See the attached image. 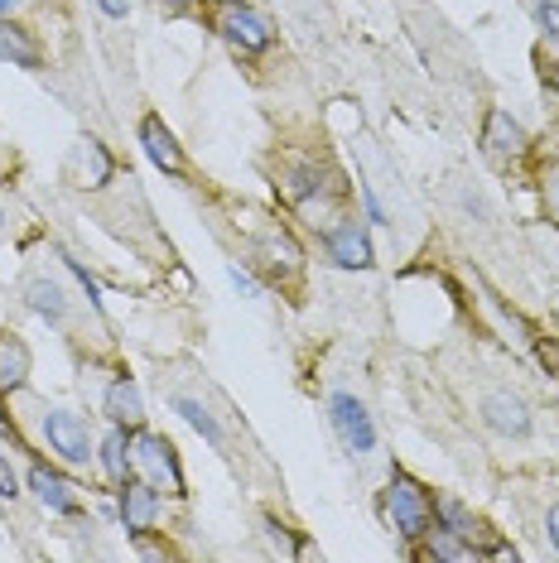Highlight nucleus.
<instances>
[{
	"instance_id": "f257e3e1",
	"label": "nucleus",
	"mask_w": 559,
	"mask_h": 563,
	"mask_svg": "<svg viewBox=\"0 0 559 563\" xmlns=\"http://www.w3.org/2000/svg\"><path fill=\"white\" fill-rule=\"evenodd\" d=\"M150 376H155L160 400L222 457L227 472H232L237 486L251 496V501L289 510L285 472H280V463L265 453V443L256 439V429L246 424V415L237 409V400L218 386V376H212L198 356H160V362L150 366Z\"/></svg>"
},
{
	"instance_id": "f03ea898",
	"label": "nucleus",
	"mask_w": 559,
	"mask_h": 563,
	"mask_svg": "<svg viewBox=\"0 0 559 563\" xmlns=\"http://www.w3.org/2000/svg\"><path fill=\"white\" fill-rule=\"evenodd\" d=\"M188 194L198 198V212L208 222V232L218 236V246L227 251V261L241 265L261 279L271 294L299 309L309 299V251L280 208H261V202L241 198V194H227L212 178H188Z\"/></svg>"
},
{
	"instance_id": "7ed1b4c3",
	"label": "nucleus",
	"mask_w": 559,
	"mask_h": 563,
	"mask_svg": "<svg viewBox=\"0 0 559 563\" xmlns=\"http://www.w3.org/2000/svg\"><path fill=\"white\" fill-rule=\"evenodd\" d=\"M15 294L34 318L63 338L78 366H121V338L97 299V285L73 255H63L48 236H34L20 255Z\"/></svg>"
},
{
	"instance_id": "20e7f679",
	"label": "nucleus",
	"mask_w": 559,
	"mask_h": 563,
	"mask_svg": "<svg viewBox=\"0 0 559 563\" xmlns=\"http://www.w3.org/2000/svg\"><path fill=\"white\" fill-rule=\"evenodd\" d=\"M261 178L271 184L275 208H285L289 222H299L309 236H319L328 222L358 208V184L342 169L333 140L319 121H280L271 145L256 155Z\"/></svg>"
},
{
	"instance_id": "39448f33",
	"label": "nucleus",
	"mask_w": 559,
	"mask_h": 563,
	"mask_svg": "<svg viewBox=\"0 0 559 563\" xmlns=\"http://www.w3.org/2000/svg\"><path fill=\"white\" fill-rule=\"evenodd\" d=\"M348 155H352V169H358V202H362L366 222L391 241V255H396L401 265L419 261L429 236H435V227H429V212H425V202H419L415 184L405 178L401 159L391 155L386 140L362 121L352 125V135H348Z\"/></svg>"
},
{
	"instance_id": "423d86ee",
	"label": "nucleus",
	"mask_w": 559,
	"mask_h": 563,
	"mask_svg": "<svg viewBox=\"0 0 559 563\" xmlns=\"http://www.w3.org/2000/svg\"><path fill=\"white\" fill-rule=\"evenodd\" d=\"M314 400L324 409V424L333 433L338 453L348 457L352 477L366 492H376L381 477L391 467V443H386V424L376 415V395H372V376L352 362V356H328L314 380Z\"/></svg>"
},
{
	"instance_id": "0eeeda50",
	"label": "nucleus",
	"mask_w": 559,
	"mask_h": 563,
	"mask_svg": "<svg viewBox=\"0 0 559 563\" xmlns=\"http://www.w3.org/2000/svg\"><path fill=\"white\" fill-rule=\"evenodd\" d=\"M391 5H396L405 40L415 44L439 101L453 117L482 121V111L492 107V87H487V73H482L478 48L463 40V30H453V20L443 15L435 0H391Z\"/></svg>"
},
{
	"instance_id": "6e6552de",
	"label": "nucleus",
	"mask_w": 559,
	"mask_h": 563,
	"mask_svg": "<svg viewBox=\"0 0 559 563\" xmlns=\"http://www.w3.org/2000/svg\"><path fill=\"white\" fill-rule=\"evenodd\" d=\"M0 409H6V419L15 424L20 453L48 457V463L68 467L73 477H97V424H92V415L48 400V395L30 390V386L0 390Z\"/></svg>"
},
{
	"instance_id": "1a4fd4ad",
	"label": "nucleus",
	"mask_w": 559,
	"mask_h": 563,
	"mask_svg": "<svg viewBox=\"0 0 559 563\" xmlns=\"http://www.w3.org/2000/svg\"><path fill=\"white\" fill-rule=\"evenodd\" d=\"M439 208H443V222H449L453 232L463 236V246L478 255L473 275H492L502 265V271H512V279L520 285V271H526V265H520V255H516V222L506 217L502 198L492 194L473 169H463V164L443 169Z\"/></svg>"
},
{
	"instance_id": "9d476101",
	"label": "nucleus",
	"mask_w": 559,
	"mask_h": 563,
	"mask_svg": "<svg viewBox=\"0 0 559 563\" xmlns=\"http://www.w3.org/2000/svg\"><path fill=\"white\" fill-rule=\"evenodd\" d=\"M68 198L78 202L97 227H107L135 261L160 265V271H174V265H179V251H174V241L164 236L145 188H140V178L125 169V164H117L97 188H83V194H68Z\"/></svg>"
},
{
	"instance_id": "9b49d317",
	"label": "nucleus",
	"mask_w": 559,
	"mask_h": 563,
	"mask_svg": "<svg viewBox=\"0 0 559 563\" xmlns=\"http://www.w3.org/2000/svg\"><path fill=\"white\" fill-rule=\"evenodd\" d=\"M275 24L285 30V44L295 48L299 68H309L328 92L342 87L348 68H342V15H338V0H271Z\"/></svg>"
},
{
	"instance_id": "f8f14e48",
	"label": "nucleus",
	"mask_w": 559,
	"mask_h": 563,
	"mask_svg": "<svg viewBox=\"0 0 559 563\" xmlns=\"http://www.w3.org/2000/svg\"><path fill=\"white\" fill-rule=\"evenodd\" d=\"M202 15H208V30L227 44V54H232L251 78H261V68H271V63L289 48L275 15H265L256 0H232V5H212L208 0Z\"/></svg>"
},
{
	"instance_id": "ddd939ff",
	"label": "nucleus",
	"mask_w": 559,
	"mask_h": 563,
	"mask_svg": "<svg viewBox=\"0 0 559 563\" xmlns=\"http://www.w3.org/2000/svg\"><path fill=\"white\" fill-rule=\"evenodd\" d=\"M376 516L405 549H415L435 525V492L405 467H391L376 486Z\"/></svg>"
},
{
	"instance_id": "4468645a",
	"label": "nucleus",
	"mask_w": 559,
	"mask_h": 563,
	"mask_svg": "<svg viewBox=\"0 0 559 563\" xmlns=\"http://www.w3.org/2000/svg\"><path fill=\"white\" fill-rule=\"evenodd\" d=\"M87 10H92V34H97L101 58H107L111 82H117L121 92L140 107L135 44H131V15H135V0H87Z\"/></svg>"
},
{
	"instance_id": "2eb2a0df",
	"label": "nucleus",
	"mask_w": 559,
	"mask_h": 563,
	"mask_svg": "<svg viewBox=\"0 0 559 563\" xmlns=\"http://www.w3.org/2000/svg\"><path fill=\"white\" fill-rule=\"evenodd\" d=\"M478 155L492 174L516 178V174L530 169V159H536V140H530V131L512 117V111L492 101L478 121Z\"/></svg>"
},
{
	"instance_id": "dca6fc26",
	"label": "nucleus",
	"mask_w": 559,
	"mask_h": 563,
	"mask_svg": "<svg viewBox=\"0 0 559 563\" xmlns=\"http://www.w3.org/2000/svg\"><path fill=\"white\" fill-rule=\"evenodd\" d=\"M506 496L516 506V520L526 525V534L540 544V554L559 559V477L550 472H526V477L506 482Z\"/></svg>"
},
{
	"instance_id": "f3484780",
	"label": "nucleus",
	"mask_w": 559,
	"mask_h": 563,
	"mask_svg": "<svg viewBox=\"0 0 559 563\" xmlns=\"http://www.w3.org/2000/svg\"><path fill=\"white\" fill-rule=\"evenodd\" d=\"M131 472L145 486H155L164 501H188V477L179 463V448H174L169 433L140 424L131 433Z\"/></svg>"
},
{
	"instance_id": "a211bd4d",
	"label": "nucleus",
	"mask_w": 559,
	"mask_h": 563,
	"mask_svg": "<svg viewBox=\"0 0 559 563\" xmlns=\"http://www.w3.org/2000/svg\"><path fill=\"white\" fill-rule=\"evenodd\" d=\"M319 251L333 271H348V275H366L376 265V246H372V222H366L362 202L352 212H342L338 222H328L319 236Z\"/></svg>"
},
{
	"instance_id": "6ab92c4d",
	"label": "nucleus",
	"mask_w": 559,
	"mask_h": 563,
	"mask_svg": "<svg viewBox=\"0 0 559 563\" xmlns=\"http://www.w3.org/2000/svg\"><path fill=\"white\" fill-rule=\"evenodd\" d=\"M24 486H30L34 506L54 520H78L87 516V492L68 477V467L48 463V457H34L30 453V467H24Z\"/></svg>"
},
{
	"instance_id": "aec40b11",
	"label": "nucleus",
	"mask_w": 559,
	"mask_h": 563,
	"mask_svg": "<svg viewBox=\"0 0 559 563\" xmlns=\"http://www.w3.org/2000/svg\"><path fill=\"white\" fill-rule=\"evenodd\" d=\"M164 506H188V501H164L155 486H145L140 477L117 486V516L131 540H140V534H164Z\"/></svg>"
},
{
	"instance_id": "412c9836",
	"label": "nucleus",
	"mask_w": 559,
	"mask_h": 563,
	"mask_svg": "<svg viewBox=\"0 0 559 563\" xmlns=\"http://www.w3.org/2000/svg\"><path fill=\"white\" fill-rule=\"evenodd\" d=\"M0 58H6L10 68L44 73L48 58H54V40H48L44 24H34V20H0Z\"/></svg>"
},
{
	"instance_id": "4be33fe9",
	"label": "nucleus",
	"mask_w": 559,
	"mask_h": 563,
	"mask_svg": "<svg viewBox=\"0 0 559 563\" xmlns=\"http://www.w3.org/2000/svg\"><path fill=\"white\" fill-rule=\"evenodd\" d=\"M135 135H140V145H145V155H150V164H155L160 174H169V178H179V184H188L198 169L188 164V155H184V145L174 140V131L164 125V117L160 111H140V125H135Z\"/></svg>"
},
{
	"instance_id": "5701e85b",
	"label": "nucleus",
	"mask_w": 559,
	"mask_h": 563,
	"mask_svg": "<svg viewBox=\"0 0 559 563\" xmlns=\"http://www.w3.org/2000/svg\"><path fill=\"white\" fill-rule=\"evenodd\" d=\"M97 409H101V419H107V424H125V429L145 424V400H140V386H135V376L125 366H111L107 390H101Z\"/></svg>"
},
{
	"instance_id": "b1692460",
	"label": "nucleus",
	"mask_w": 559,
	"mask_h": 563,
	"mask_svg": "<svg viewBox=\"0 0 559 563\" xmlns=\"http://www.w3.org/2000/svg\"><path fill=\"white\" fill-rule=\"evenodd\" d=\"M0 510H6V516L15 520L20 540H30V534L40 530V516H34V496H30V486H24L20 467L10 463L6 439H0Z\"/></svg>"
},
{
	"instance_id": "393cba45",
	"label": "nucleus",
	"mask_w": 559,
	"mask_h": 563,
	"mask_svg": "<svg viewBox=\"0 0 559 563\" xmlns=\"http://www.w3.org/2000/svg\"><path fill=\"white\" fill-rule=\"evenodd\" d=\"M131 433L125 424H107L97 433V477L107 482V492H117V486H125L135 477L131 472Z\"/></svg>"
},
{
	"instance_id": "a878e982",
	"label": "nucleus",
	"mask_w": 559,
	"mask_h": 563,
	"mask_svg": "<svg viewBox=\"0 0 559 563\" xmlns=\"http://www.w3.org/2000/svg\"><path fill=\"white\" fill-rule=\"evenodd\" d=\"M30 371H34L30 342H24L15 328H0V390L30 386Z\"/></svg>"
},
{
	"instance_id": "bb28decb",
	"label": "nucleus",
	"mask_w": 559,
	"mask_h": 563,
	"mask_svg": "<svg viewBox=\"0 0 559 563\" xmlns=\"http://www.w3.org/2000/svg\"><path fill=\"white\" fill-rule=\"evenodd\" d=\"M530 184H536L540 194V212L545 222L559 232V150H550V155H536L530 159Z\"/></svg>"
},
{
	"instance_id": "cd10ccee",
	"label": "nucleus",
	"mask_w": 559,
	"mask_h": 563,
	"mask_svg": "<svg viewBox=\"0 0 559 563\" xmlns=\"http://www.w3.org/2000/svg\"><path fill=\"white\" fill-rule=\"evenodd\" d=\"M526 10H530V24H536V34H540V48H550L559 58V0H526Z\"/></svg>"
},
{
	"instance_id": "c85d7f7f",
	"label": "nucleus",
	"mask_w": 559,
	"mask_h": 563,
	"mask_svg": "<svg viewBox=\"0 0 559 563\" xmlns=\"http://www.w3.org/2000/svg\"><path fill=\"white\" fill-rule=\"evenodd\" d=\"M63 0H0V20H34V24H48L54 15H63Z\"/></svg>"
},
{
	"instance_id": "c756f323",
	"label": "nucleus",
	"mask_w": 559,
	"mask_h": 563,
	"mask_svg": "<svg viewBox=\"0 0 559 563\" xmlns=\"http://www.w3.org/2000/svg\"><path fill=\"white\" fill-rule=\"evenodd\" d=\"M150 5H155L164 20H202L208 0H150Z\"/></svg>"
},
{
	"instance_id": "7c9ffc66",
	"label": "nucleus",
	"mask_w": 559,
	"mask_h": 563,
	"mask_svg": "<svg viewBox=\"0 0 559 563\" xmlns=\"http://www.w3.org/2000/svg\"><path fill=\"white\" fill-rule=\"evenodd\" d=\"M530 347H536L540 366L550 371V376H559V342H555V338H550V342H545V338H530Z\"/></svg>"
},
{
	"instance_id": "2f4dec72",
	"label": "nucleus",
	"mask_w": 559,
	"mask_h": 563,
	"mask_svg": "<svg viewBox=\"0 0 559 563\" xmlns=\"http://www.w3.org/2000/svg\"><path fill=\"white\" fill-rule=\"evenodd\" d=\"M10 241V212H6V202H0V246Z\"/></svg>"
},
{
	"instance_id": "473e14b6",
	"label": "nucleus",
	"mask_w": 559,
	"mask_h": 563,
	"mask_svg": "<svg viewBox=\"0 0 559 563\" xmlns=\"http://www.w3.org/2000/svg\"><path fill=\"white\" fill-rule=\"evenodd\" d=\"M10 169V155H6V131H0V174Z\"/></svg>"
},
{
	"instance_id": "72a5a7b5",
	"label": "nucleus",
	"mask_w": 559,
	"mask_h": 563,
	"mask_svg": "<svg viewBox=\"0 0 559 563\" xmlns=\"http://www.w3.org/2000/svg\"><path fill=\"white\" fill-rule=\"evenodd\" d=\"M212 5H232V0H212Z\"/></svg>"
}]
</instances>
